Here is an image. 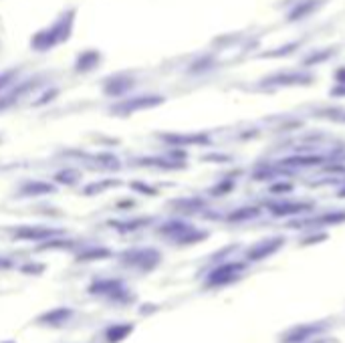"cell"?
<instances>
[]
</instances>
